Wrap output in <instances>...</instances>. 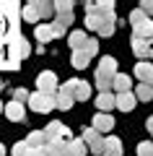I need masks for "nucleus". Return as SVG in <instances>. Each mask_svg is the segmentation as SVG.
I'll list each match as a JSON object with an SVG mask.
<instances>
[{
  "mask_svg": "<svg viewBox=\"0 0 153 156\" xmlns=\"http://www.w3.org/2000/svg\"><path fill=\"white\" fill-rule=\"evenodd\" d=\"M114 76H117V60H114V57H109V55L101 57V62H99V68H96V86L101 89V94L112 89Z\"/></svg>",
  "mask_w": 153,
  "mask_h": 156,
  "instance_id": "nucleus-1",
  "label": "nucleus"
},
{
  "mask_svg": "<svg viewBox=\"0 0 153 156\" xmlns=\"http://www.w3.org/2000/svg\"><path fill=\"white\" fill-rule=\"evenodd\" d=\"M60 91H65L68 96H73V101H86L88 96H91V86L86 83V81H81V78H68L62 86H57Z\"/></svg>",
  "mask_w": 153,
  "mask_h": 156,
  "instance_id": "nucleus-2",
  "label": "nucleus"
},
{
  "mask_svg": "<svg viewBox=\"0 0 153 156\" xmlns=\"http://www.w3.org/2000/svg\"><path fill=\"white\" fill-rule=\"evenodd\" d=\"M96 52H99V39L96 37H88V42H86V47H81V50H75L73 52V68H86L88 62L96 57Z\"/></svg>",
  "mask_w": 153,
  "mask_h": 156,
  "instance_id": "nucleus-3",
  "label": "nucleus"
},
{
  "mask_svg": "<svg viewBox=\"0 0 153 156\" xmlns=\"http://www.w3.org/2000/svg\"><path fill=\"white\" fill-rule=\"evenodd\" d=\"M52 8H55V21L57 26L68 29L73 23V3H65V0H57V3H52Z\"/></svg>",
  "mask_w": 153,
  "mask_h": 156,
  "instance_id": "nucleus-4",
  "label": "nucleus"
},
{
  "mask_svg": "<svg viewBox=\"0 0 153 156\" xmlns=\"http://www.w3.org/2000/svg\"><path fill=\"white\" fill-rule=\"evenodd\" d=\"M29 107H31L34 112H49L55 109V96L52 94H42V91H34V94H29Z\"/></svg>",
  "mask_w": 153,
  "mask_h": 156,
  "instance_id": "nucleus-5",
  "label": "nucleus"
},
{
  "mask_svg": "<svg viewBox=\"0 0 153 156\" xmlns=\"http://www.w3.org/2000/svg\"><path fill=\"white\" fill-rule=\"evenodd\" d=\"M42 133H44V138H47V143H49V140H70L73 138L70 128H65V125L57 122V120H55V122H49Z\"/></svg>",
  "mask_w": 153,
  "mask_h": 156,
  "instance_id": "nucleus-6",
  "label": "nucleus"
},
{
  "mask_svg": "<svg viewBox=\"0 0 153 156\" xmlns=\"http://www.w3.org/2000/svg\"><path fill=\"white\" fill-rule=\"evenodd\" d=\"M37 89L42 91V94H52V96H55V94H57V76H55L52 70L39 73V78H37Z\"/></svg>",
  "mask_w": 153,
  "mask_h": 156,
  "instance_id": "nucleus-7",
  "label": "nucleus"
},
{
  "mask_svg": "<svg viewBox=\"0 0 153 156\" xmlns=\"http://www.w3.org/2000/svg\"><path fill=\"white\" fill-rule=\"evenodd\" d=\"M132 52H135L137 57H153V37L132 39Z\"/></svg>",
  "mask_w": 153,
  "mask_h": 156,
  "instance_id": "nucleus-8",
  "label": "nucleus"
},
{
  "mask_svg": "<svg viewBox=\"0 0 153 156\" xmlns=\"http://www.w3.org/2000/svg\"><path fill=\"white\" fill-rule=\"evenodd\" d=\"M91 128L96 130L99 135H101V133H109V130L114 128V117H112V115H104V112H99V115L93 117V125H91Z\"/></svg>",
  "mask_w": 153,
  "mask_h": 156,
  "instance_id": "nucleus-9",
  "label": "nucleus"
},
{
  "mask_svg": "<svg viewBox=\"0 0 153 156\" xmlns=\"http://www.w3.org/2000/svg\"><path fill=\"white\" fill-rule=\"evenodd\" d=\"M135 78H140V83L153 86V62H148V60L137 62L135 65Z\"/></svg>",
  "mask_w": 153,
  "mask_h": 156,
  "instance_id": "nucleus-10",
  "label": "nucleus"
},
{
  "mask_svg": "<svg viewBox=\"0 0 153 156\" xmlns=\"http://www.w3.org/2000/svg\"><path fill=\"white\" fill-rule=\"evenodd\" d=\"M135 104H137V99H135L132 91H125V94H117L114 96V107H120L122 112H132V109H135Z\"/></svg>",
  "mask_w": 153,
  "mask_h": 156,
  "instance_id": "nucleus-11",
  "label": "nucleus"
},
{
  "mask_svg": "<svg viewBox=\"0 0 153 156\" xmlns=\"http://www.w3.org/2000/svg\"><path fill=\"white\" fill-rule=\"evenodd\" d=\"M101 156H122V140L117 135H104V154Z\"/></svg>",
  "mask_w": 153,
  "mask_h": 156,
  "instance_id": "nucleus-12",
  "label": "nucleus"
},
{
  "mask_svg": "<svg viewBox=\"0 0 153 156\" xmlns=\"http://www.w3.org/2000/svg\"><path fill=\"white\" fill-rule=\"evenodd\" d=\"M5 117L13 120V122H23V120H26V109H23V104H18V101H8L5 104Z\"/></svg>",
  "mask_w": 153,
  "mask_h": 156,
  "instance_id": "nucleus-13",
  "label": "nucleus"
},
{
  "mask_svg": "<svg viewBox=\"0 0 153 156\" xmlns=\"http://www.w3.org/2000/svg\"><path fill=\"white\" fill-rule=\"evenodd\" d=\"M114 29H117V16H114V13H104L101 26H99V37H112Z\"/></svg>",
  "mask_w": 153,
  "mask_h": 156,
  "instance_id": "nucleus-14",
  "label": "nucleus"
},
{
  "mask_svg": "<svg viewBox=\"0 0 153 156\" xmlns=\"http://www.w3.org/2000/svg\"><path fill=\"white\" fill-rule=\"evenodd\" d=\"M148 37H153V21L151 18H145L143 23L132 26V39H148Z\"/></svg>",
  "mask_w": 153,
  "mask_h": 156,
  "instance_id": "nucleus-15",
  "label": "nucleus"
},
{
  "mask_svg": "<svg viewBox=\"0 0 153 156\" xmlns=\"http://www.w3.org/2000/svg\"><path fill=\"white\" fill-rule=\"evenodd\" d=\"M130 86H132V78L125 76V73H117L114 81H112V89H114L117 94H125V91H130Z\"/></svg>",
  "mask_w": 153,
  "mask_h": 156,
  "instance_id": "nucleus-16",
  "label": "nucleus"
},
{
  "mask_svg": "<svg viewBox=\"0 0 153 156\" xmlns=\"http://www.w3.org/2000/svg\"><path fill=\"white\" fill-rule=\"evenodd\" d=\"M96 107L104 112V115H109V109L114 107V94H112V91H104V94H99V96H96Z\"/></svg>",
  "mask_w": 153,
  "mask_h": 156,
  "instance_id": "nucleus-17",
  "label": "nucleus"
},
{
  "mask_svg": "<svg viewBox=\"0 0 153 156\" xmlns=\"http://www.w3.org/2000/svg\"><path fill=\"white\" fill-rule=\"evenodd\" d=\"M65 156H86V143L70 138V140H68V146H65Z\"/></svg>",
  "mask_w": 153,
  "mask_h": 156,
  "instance_id": "nucleus-18",
  "label": "nucleus"
},
{
  "mask_svg": "<svg viewBox=\"0 0 153 156\" xmlns=\"http://www.w3.org/2000/svg\"><path fill=\"white\" fill-rule=\"evenodd\" d=\"M65 146L68 140H49V143H44V151H47V156H65Z\"/></svg>",
  "mask_w": 153,
  "mask_h": 156,
  "instance_id": "nucleus-19",
  "label": "nucleus"
},
{
  "mask_svg": "<svg viewBox=\"0 0 153 156\" xmlns=\"http://www.w3.org/2000/svg\"><path fill=\"white\" fill-rule=\"evenodd\" d=\"M23 143H26L29 148H44L47 138H44V133H42V130H34V133H29V138L23 140Z\"/></svg>",
  "mask_w": 153,
  "mask_h": 156,
  "instance_id": "nucleus-20",
  "label": "nucleus"
},
{
  "mask_svg": "<svg viewBox=\"0 0 153 156\" xmlns=\"http://www.w3.org/2000/svg\"><path fill=\"white\" fill-rule=\"evenodd\" d=\"M73 104H75V101H73V96H68L65 91H60V89H57V94H55V107H57V109L68 112Z\"/></svg>",
  "mask_w": 153,
  "mask_h": 156,
  "instance_id": "nucleus-21",
  "label": "nucleus"
},
{
  "mask_svg": "<svg viewBox=\"0 0 153 156\" xmlns=\"http://www.w3.org/2000/svg\"><path fill=\"white\" fill-rule=\"evenodd\" d=\"M34 37L39 39V42H42V44H47V42H52V26H49V23H39L37 26V31H34Z\"/></svg>",
  "mask_w": 153,
  "mask_h": 156,
  "instance_id": "nucleus-22",
  "label": "nucleus"
},
{
  "mask_svg": "<svg viewBox=\"0 0 153 156\" xmlns=\"http://www.w3.org/2000/svg\"><path fill=\"white\" fill-rule=\"evenodd\" d=\"M68 42H70V47H73V52H75V50H81V47H86V42H88V37H86V31H73L70 37H68Z\"/></svg>",
  "mask_w": 153,
  "mask_h": 156,
  "instance_id": "nucleus-23",
  "label": "nucleus"
},
{
  "mask_svg": "<svg viewBox=\"0 0 153 156\" xmlns=\"http://www.w3.org/2000/svg\"><path fill=\"white\" fill-rule=\"evenodd\" d=\"M135 99H137V101H151V99H153V86L140 83V86L135 89Z\"/></svg>",
  "mask_w": 153,
  "mask_h": 156,
  "instance_id": "nucleus-24",
  "label": "nucleus"
},
{
  "mask_svg": "<svg viewBox=\"0 0 153 156\" xmlns=\"http://www.w3.org/2000/svg\"><path fill=\"white\" fill-rule=\"evenodd\" d=\"M34 5H37V13H39V18H44V16H52V13H55L52 3H47V0H37Z\"/></svg>",
  "mask_w": 153,
  "mask_h": 156,
  "instance_id": "nucleus-25",
  "label": "nucleus"
},
{
  "mask_svg": "<svg viewBox=\"0 0 153 156\" xmlns=\"http://www.w3.org/2000/svg\"><path fill=\"white\" fill-rule=\"evenodd\" d=\"M23 21H39V13H37V5L34 3H29L23 8Z\"/></svg>",
  "mask_w": 153,
  "mask_h": 156,
  "instance_id": "nucleus-26",
  "label": "nucleus"
},
{
  "mask_svg": "<svg viewBox=\"0 0 153 156\" xmlns=\"http://www.w3.org/2000/svg\"><path fill=\"white\" fill-rule=\"evenodd\" d=\"M99 138H101V135H99V133H96L93 128H83V138H81L83 143H88V146H91L93 140H99Z\"/></svg>",
  "mask_w": 153,
  "mask_h": 156,
  "instance_id": "nucleus-27",
  "label": "nucleus"
},
{
  "mask_svg": "<svg viewBox=\"0 0 153 156\" xmlns=\"http://www.w3.org/2000/svg\"><path fill=\"white\" fill-rule=\"evenodd\" d=\"M145 18H148V16H145L143 11H140V8H135V11L130 13V23H132V26H137V23H143Z\"/></svg>",
  "mask_w": 153,
  "mask_h": 156,
  "instance_id": "nucleus-28",
  "label": "nucleus"
},
{
  "mask_svg": "<svg viewBox=\"0 0 153 156\" xmlns=\"http://www.w3.org/2000/svg\"><path fill=\"white\" fill-rule=\"evenodd\" d=\"M88 151H91V154H96V156H101V154H104V135H101L99 140H93V143L88 146Z\"/></svg>",
  "mask_w": 153,
  "mask_h": 156,
  "instance_id": "nucleus-29",
  "label": "nucleus"
},
{
  "mask_svg": "<svg viewBox=\"0 0 153 156\" xmlns=\"http://www.w3.org/2000/svg\"><path fill=\"white\" fill-rule=\"evenodd\" d=\"M13 101H18V104L29 101V91L26 89H16V91H13Z\"/></svg>",
  "mask_w": 153,
  "mask_h": 156,
  "instance_id": "nucleus-30",
  "label": "nucleus"
},
{
  "mask_svg": "<svg viewBox=\"0 0 153 156\" xmlns=\"http://www.w3.org/2000/svg\"><path fill=\"white\" fill-rule=\"evenodd\" d=\"M137 156H153V143H140L137 146Z\"/></svg>",
  "mask_w": 153,
  "mask_h": 156,
  "instance_id": "nucleus-31",
  "label": "nucleus"
},
{
  "mask_svg": "<svg viewBox=\"0 0 153 156\" xmlns=\"http://www.w3.org/2000/svg\"><path fill=\"white\" fill-rule=\"evenodd\" d=\"M13 156H29V146L23 143V140L16 143V146H13Z\"/></svg>",
  "mask_w": 153,
  "mask_h": 156,
  "instance_id": "nucleus-32",
  "label": "nucleus"
},
{
  "mask_svg": "<svg viewBox=\"0 0 153 156\" xmlns=\"http://www.w3.org/2000/svg\"><path fill=\"white\" fill-rule=\"evenodd\" d=\"M140 11L151 18V16H153V0H143V3H140Z\"/></svg>",
  "mask_w": 153,
  "mask_h": 156,
  "instance_id": "nucleus-33",
  "label": "nucleus"
},
{
  "mask_svg": "<svg viewBox=\"0 0 153 156\" xmlns=\"http://www.w3.org/2000/svg\"><path fill=\"white\" fill-rule=\"evenodd\" d=\"M29 156H47L44 148H29Z\"/></svg>",
  "mask_w": 153,
  "mask_h": 156,
  "instance_id": "nucleus-34",
  "label": "nucleus"
},
{
  "mask_svg": "<svg viewBox=\"0 0 153 156\" xmlns=\"http://www.w3.org/2000/svg\"><path fill=\"white\" fill-rule=\"evenodd\" d=\"M29 52H31V47H29V44H26V42H23V44H21V55H23V57H26V55H29Z\"/></svg>",
  "mask_w": 153,
  "mask_h": 156,
  "instance_id": "nucleus-35",
  "label": "nucleus"
},
{
  "mask_svg": "<svg viewBox=\"0 0 153 156\" xmlns=\"http://www.w3.org/2000/svg\"><path fill=\"white\" fill-rule=\"evenodd\" d=\"M145 128H148V133L153 135V117H148V120H145Z\"/></svg>",
  "mask_w": 153,
  "mask_h": 156,
  "instance_id": "nucleus-36",
  "label": "nucleus"
},
{
  "mask_svg": "<svg viewBox=\"0 0 153 156\" xmlns=\"http://www.w3.org/2000/svg\"><path fill=\"white\" fill-rule=\"evenodd\" d=\"M0 156H5V146L3 143H0Z\"/></svg>",
  "mask_w": 153,
  "mask_h": 156,
  "instance_id": "nucleus-37",
  "label": "nucleus"
},
{
  "mask_svg": "<svg viewBox=\"0 0 153 156\" xmlns=\"http://www.w3.org/2000/svg\"><path fill=\"white\" fill-rule=\"evenodd\" d=\"M0 91H3V81H0Z\"/></svg>",
  "mask_w": 153,
  "mask_h": 156,
  "instance_id": "nucleus-38",
  "label": "nucleus"
},
{
  "mask_svg": "<svg viewBox=\"0 0 153 156\" xmlns=\"http://www.w3.org/2000/svg\"><path fill=\"white\" fill-rule=\"evenodd\" d=\"M0 112H3V101H0Z\"/></svg>",
  "mask_w": 153,
  "mask_h": 156,
  "instance_id": "nucleus-39",
  "label": "nucleus"
}]
</instances>
